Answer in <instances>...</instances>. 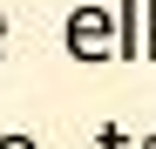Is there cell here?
<instances>
[{
  "label": "cell",
  "mask_w": 156,
  "mask_h": 149,
  "mask_svg": "<svg viewBox=\"0 0 156 149\" xmlns=\"http://www.w3.org/2000/svg\"><path fill=\"white\" fill-rule=\"evenodd\" d=\"M0 149H41V142H34L27 129H14V136H0Z\"/></svg>",
  "instance_id": "5b68a950"
},
{
  "label": "cell",
  "mask_w": 156,
  "mask_h": 149,
  "mask_svg": "<svg viewBox=\"0 0 156 149\" xmlns=\"http://www.w3.org/2000/svg\"><path fill=\"white\" fill-rule=\"evenodd\" d=\"M143 149H156V136H143Z\"/></svg>",
  "instance_id": "52a82bcc"
},
{
  "label": "cell",
  "mask_w": 156,
  "mask_h": 149,
  "mask_svg": "<svg viewBox=\"0 0 156 149\" xmlns=\"http://www.w3.org/2000/svg\"><path fill=\"white\" fill-rule=\"evenodd\" d=\"M61 47H68L82 68L115 61V14H109V7H88V0H82V7L61 20Z\"/></svg>",
  "instance_id": "6da1fadb"
},
{
  "label": "cell",
  "mask_w": 156,
  "mask_h": 149,
  "mask_svg": "<svg viewBox=\"0 0 156 149\" xmlns=\"http://www.w3.org/2000/svg\"><path fill=\"white\" fill-rule=\"evenodd\" d=\"M102 149H129V129H115V122H102V136H95Z\"/></svg>",
  "instance_id": "277c9868"
},
{
  "label": "cell",
  "mask_w": 156,
  "mask_h": 149,
  "mask_svg": "<svg viewBox=\"0 0 156 149\" xmlns=\"http://www.w3.org/2000/svg\"><path fill=\"white\" fill-rule=\"evenodd\" d=\"M0 54H7V14H0Z\"/></svg>",
  "instance_id": "8992f818"
},
{
  "label": "cell",
  "mask_w": 156,
  "mask_h": 149,
  "mask_svg": "<svg viewBox=\"0 0 156 149\" xmlns=\"http://www.w3.org/2000/svg\"><path fill=\"white\" fill-rule=\"evenodd\" d=\"M143 61H156V0H143Z\"/></svg>",
  "instance_id": "3957f363"
},
{
  "label": "cell",
  "mask_w": 156,
  "mask_h": 149,
  "mask_svg": "<svg viewBox=\"0 0 156 149\" xmlns=\"http://www.w3.org/2000/svg\"><path fill=\"white\" fill-rule=\"evenodd\" d=\"M115 61H143V0H115Z\"/></svg>",
  "instance_id": "7a4b0ae2"
}]
</instances>
